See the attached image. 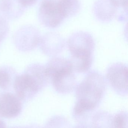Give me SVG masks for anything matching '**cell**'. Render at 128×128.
I'll return each mask as SVG.
<instances>
[{"label": "cell", "mask_w": 128, "mask_h": 128, "mask_svg": "<svg viewBox=\"0 0 128 128\" xmlns=\"http://www.w3.org/2000/svg\"><path fill=\"white\" fill-rule=\"evenodd\" d=\"M106 88L103 76L96 71L90 72L76 88L77 102L73 115L78 121L86 114L94 110L102 100Z\"/></svg>", "instance_id": "cell-1"}, {"label": "cell", "mask_w": 128, "mask_h": 128, "mask_svg": "<svg viewBox=\"0 0 128 128\" xmlns=\"http://www.w3.org/2000/svg\"><path fill=\"white\" fill-rule=\"evenodd\" d=\"M80 7L79 0H42L39 18L45 26L55 28L66 18L78 14Z\"/></svg>", "instance_id": "cell-2"}, {"label": "cell", "mask_w": 128, "mask_h": 128, "mask_svg": "<svg viewBox=\"0 0 128 128\" xmlns=\"http://www.w3.org/2000/svg\"><path fill=\"white\" fill-rule=\"evenodd\" d=\"M49 82L45 66L34 64L29 66L23 74L16 76L13 88L19 98L27 101L33 98Z\"/></svg>", "instance_id": "cell-3"}, {"label": "cell", "mask_w": 128, "mask_h": 128, "mask_svg": "<svg viewBox=\"0 0 128 128\" xmlns=\"http://www.w3.org/2000/svg\"><path fill=\"white\" fill-rule=\"evenodd\" d=\"M67 43L74 71L86 72L92 66L95 48V42L92 36L86 32H77L69 37Z\"/></svg>", "instance_id": "cell-4"}, {"label": "cell", "mask_w": 128, "mask_h": 128, "mask_svg": "<svg viewBox=\"0 0 128 128\" xmlns=\"http://www.w3.org/2000/svg\"><path fill=\"white\" fill-rule=\"evenodd\" d=\"M45 67L49 81L57 92L67 94L75 89L77 81L70 60L54 57Z\"/></svg>", "instance_id": "cell-5"}, {"label": "cell", "mask_w": 128, "mask_h": 128, "mask_svg": "<svg viewBox=\"0 0 128 128\" xmlns=\"http://www.w3.org/2000/svg\"><path fill=\"white\" fill-rule=\"evenodd\" d=\"M106 78L113 89L120 95L128 93V67L125 64L118 62L108 69Z\"/></svg>", "instance_id": "cell-6"}, {"label": "cell", "mask_w": 128, "mask_h": 128, "mask_svg": "<svg viewBox=\"0 0 128 128\" xmlns=\"http://www.w3.org/2000/svg\"><path fill=\"white\" fill-rule=\"evenodd\" d=\"M42 37L39 31L31 26H25L15 34L14 42L17 48L22 51L34 49L40 44Z\"/></svg>", "instance_id": "cell-7"}, {"label": "cell", "mask_w": 128, "mask_h": 128, "mask_svg": "<svg viewBox=\"0 0 128 128\" xmlns=\"http://www.w3.org/2000/svg\"><path fill=\"white\" fill-rule=\"evenodd\" d=\"M21 101L12 93H0V117L11 119L18 116L22 110Z\"/></svg>", "instance_id": "cell-8"}, {"label": "cell", "mask_w": 128, "mask_h": 128, "mask_svg": "<svg viewBox=\"0 0 128 128\" xmlns=\"http://www.w3.org/2000/svg\"><path fill=\"white\" fill-rule=\"evenodd\" d=\"M40 45L44 53L49 56H54L62 50L64 42L59 34L48 33L42 37Z\"/></svg>", "instance_id": "cell-9"}, {"label": "cell", "mask_w": 128, "mask_h": 128, "mask_svg": "<svg viewBox=\"0 0 128 128\" xmlns=\"http://www.w3.org/2000/svg\"><path fill=\"white\" fill-rule=\"evenodd\" d=\"M24 9L18 0H0V12L7 19L18 18L24 13Z\"/></svg>", "instance_id": "cell-10"}, {"label": "cell", "mask_w": 128, "mask_h": 128, "mask_svg": "<svg viewBox=\"0 0 128 128\" xmlns=\"http://www.w3.org/2000/svg\"><path fill=\"white\" fill-rule=\"evenodd\" d=\"M94 13L97 18L102 21H108L116 14L117 10L109 0H98L94 6Z\"/></svg>", "instance_id": "cell-11"}, {"label": "cell", "mask_w": 128, "mask_h": 128, "mask_svg": "<svg viewBox=\"0 0 128 128\" xmlns=\"http://www.w3.org/2000/svg\"><path fill=\"white\" fill-rule=\"evenodd\" d=\"M14 71L12 68L4 67L0 68V88L6 90L10 88L16 77Z\"/></svg>", "instance_id": "cell-12"}, {"label": "cell", "mask_w": 128, "mask_h": 128, "mask_svg": "<svg viewBox=\"0 0 128 128\" xmlns=\"http://www.w3.org/2000/svg\"><path fill=\"white\" fill-rule=\"evenodd\" d=\"M112 126L114 128H122L127 127L128 117L126 113L121 112L116 114L111 121Z\"/></svg>", "instance_id": "cell-13"}, {"label": "cell", "mask_w": 128, "mask_h": 128, "mask_svg": "<svg viewBox=\"0 0 128 128\" xmlns=\"http://www.w3.org/2000/svg\"><path fill=\"white\" fill-rule=\"evenodd\" d=\"M9 31L8 24L6 18L0 16V40L2 41Z\"/></svg>", "instance_id": "cell-14"}, {"label": "cell", "mask_w": 128, "mask_h": 128, "mask_svg": "<svg viewBox=\"0 0 128 128\" xmlns=\"http://www.w3.org/2000/svg\"><path fill=\"white\" fill-rule=\"evenodd\" d=\"M112 6L117 10L122 9L124 12H127L128 0H109Z\"/></svg>", "instance_id": "cell-15"}, {"label": "cell", "mask_w": 128, "mask_h": 128, "mask_svg": "<svg viewBox=\"0 0 128 128\" xmlns=\"http://www.w3.org/2000/svg\"><path fill=\"white\" fill-rule=\"evenodd\" d=\"M19 3L24 8L35 5L38 2V0H18Z\"/></svg>", "instance_id": "cell-16"}, {"label": "cell", "mask_w": 128, "mask_h": 128, "mask_svg": "<svg viewBox=\"0 0 128 128\" xmlns=\"http://www.w3.org/2000/svg\"><path fill=\"white\" fill-rule=\"evenodd\" d=\"M6 125L5 123L1 120H0V127L3 128V127H6Z\"/></svg>", "instance_id": "cell-17"}, {"label": "cell", "mask_w": 128, "mask_h": 128, "mask_svg": "<svg viewBox=\"0 0 128 128\" xmlns=\"http://www.w3.org/2000/svg\"><path fill=\"white\" fill-rule=\"evenodd\" d=\"M0 42H1V41H0Z\"/></svg>", "instance_id": "cell-18"}]
</instances>
